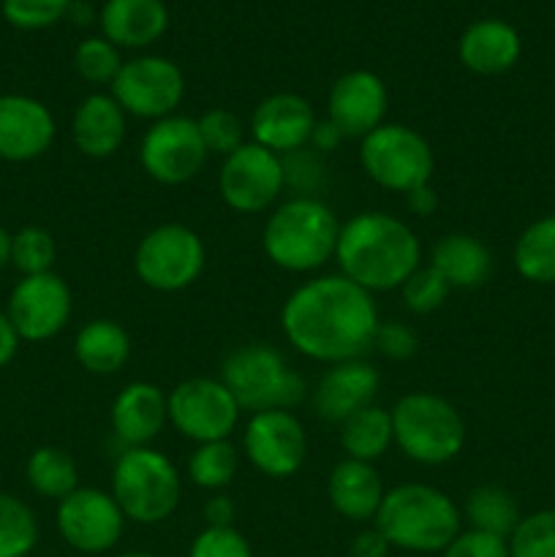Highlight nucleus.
I'll return each mask as SVG.
<instances>
[{"label":"nucleus","mask_w":555,"mask_h":557,"mask_svg":"<svg viewBox=\"0 0 555 557\" xmlns=\"http://www.w3.org/2000/svg\"><path fill=\"white\" fill-rule=\"evenodd\" d=\"M38 544V520L25 500L0 493V557H27Z\"/></svg>","instance_id":"nucleus-33"},{"label":"nucleus","mask_w":555,"mask_h":557,"mask_svg":"<svg viewBox=\"0 0 555 557\" xmlns=\"http://www.w3.org/2000/svg\"><path fill=\"white\" fill-rule=\"evenodd\" d=\"M406 201H408V210L419 218H428L439 210V194H435L430 185H422V188L406 194Z\"/></svg>","instance_id":"nucleus-46"},{"label":"nucleus","mask_w":555,"mask_h":557,"mask_svg":"<svg viewBox=\"0 0 555 557\" xmlns=\"http://www.w3.org/2000/svg\"><path fill=\"white\" fill-rule=\"evenodd\" d=\"M169 422V400L161 386L134 381L112 403V433L125 449L150 446Z\"/></svg>","instance_id":"nucleus-21"},{"label":"nucleus","mask_w":555,"mask_h":557,"mask_svg":"<svg viewBox=\"0 0 555 557\" xmlns=\"http://www.w3.org/2000/svg\"><path fill=\"white\" fill-rule=\"evenodd\" d=\"M58 531L71 549L85 555H101L118 547L125 531V515L112 498L98 487H76L58 500Z\"/></svg>","instance_id":"nucleus-14"},{"label":"nucleus","mask_w":555,"mask_h":557,"mask_svg":"<svg viewBox=\"0 0 555 557\" xmlns=\"http://www.w3.org/2000/svg\"><path fill=\"white\" fill-rule=\"evenodd\" d=\"M390 549V542L381 536L375 525L368 528V531H359L351 542V557H386Z\"/></svg>","instance_id":"nucleus-44"},{"label":"nucleus","mask_w":555,"mask_h":557,"mask_svg":"<svg viewBox=\"0 0 555 557\" xmlns=\"http://www.w3.org/2000/svg\"><path fill=\"white\" fill-rule=\"evenodd\" d=\"M400 292H403V302H406V308L411 310V313L424 315V313H433V310H439L441 305L446 302L452 286L433 270V267L428 264V267H419V270L403 283Z\"/></svg>","instance_id":"nucleus-38"},{"label":"nucleus","mask_w":555,"mask_h":557,"mask_svg":"<svg viewBox=\"0 0 555 557\" xmlns=\"http://www.w3.org/2000/svg\"><path fill=\"white\" fill-rule=\"evenodd\" d=\"M74 310L69 283L54 272L22 277L9 297L5 315L14 324L20 341L44 343L65 330Z\"/></svg>","instance_id":"nucleus-15"},{"label":"nucleus","mask_w":555,"mask_h":557,"mask_svg":"<svg viewBox=\"0 0 555 557\" xmlns=\"http://www.w3.org/2000/svg\"><path fill=\"white\" fill-rule=\"evenodd\" d=\"M128 114L123 112L112 92H92L76 107L71 117V139L87 158H112L123 147L128 134Z\"/></svg>","instance_id":"nucleus-22"},{"label":"nucleus","mask_w":555,"mask_h":557,"mask_svg":"<svg viewBox=\"0 0 555 557\" xmlns=\"http://www.w3.org/2000/svg\"><path fill=\"white\" fill-rule=\"evenodd\" d=\"M321 152L303 150L288 152L283 158V174H286V185L292 188H299V196H313V190L321 185V177H324V166H321Z\"/></svg>","instance_id":"nucleus-41"},{"label":"nucleus","mask_w":555,"mask_h":557,"mask_svg":"<svg viewBox=\"0 0 555 557\" xmlns=\"http://www.w3.org/2000/svg\"><path fill=\"white\" fill-rule=\"evenodd\" d=\"M386 107V85L373 71H348L332 85L326 98V120L343 134V139H365L370 131L384 125Z\"/></svg>","instance_id":"nucleus-17"},{"label":"nucleus","mask_w":555,"mask_h":557,"mask_svg":"<svg viewBox=\"0 0 555 557\" xmlns=\"http://www.w3.org/2000/svg\"><path fill=\"white\" fill-rule=\"evenodd\" d=\"M58 259V243L41 226H25L11 234V264L22 272V277L52 272Z\"/></svg>","instance_id":"nucleus-34"},{"label":"nucleus","mask_w":555,"mask_h":557,"mask_svg":"<svg viewBox=\"0 0 555 557\" xmlns=\"http://www.w3.org/2000/svg\"><path fill=\"white\" fill-rule=\"evenodd\" d=\"M183 495V482L166 455L152 446L123 449L112 471V498L125 520L158 525L174 515Z\"/></svg>","instance_id":"nucleus-6"},{"label":"nucleus","mask_w":555,"mask_h":557,"mask_svg":"<svg viewBox=\"0 0 555 557\" xmlns=\"http://www.w3.org/2000/svg\"><path fill=\"white\" fill-rule=\"evenodd\" d=\"M441 557H509V539L482 531H460Z\"/></svg>","instance_id":"nucleus-42"},{"label":"nucleus","mask_w":555,"mask_h":557,"mask_svg":"<svg viewBox=\"0 0 555 557\" xmlns=\"http://www.w3.org/2000/svg\"><path fill=\"white\" fill-rule=\"evenodd\" d=\"M326 495H330L332 509L341 517H346V520L373 522L386 490L373 462L346 457V460H341L332 468L330 482H326Z\"/></svg>","instance_id":"nucleus-25"},{"label":"nucleus","mask_w":555,"mask_h":557,"mask_svg":"<svg viewBox=\"0 0 555 557\" xmlns=\"http://www.w3.org/2000/svg\"><path fill=\"white\" fill-rule=\"evenodd\" d=\"M58 125L47 103L38 98L9 92L0 96V158L27 163L52 147Z\"/></svg>","instance_id":"nucleus-18"},{"label":"nucleus","mask_w":555,"mask_h":557,"mask_svg":"<svg viewBox=\"0 0 555 557\" xmlns=\"http://www.w3.org/2000/svg\"><path fill=\"white\" fill-rule=\"evenodd\" d=\"M234 515H237V509H234L229 495H212V498L205 504L207 528H232Z\"/></svg>","instance_id":"nucleus-45"},{"label":"nucleus","mask_w":555,"mask_h":557,"mask_svg":"<svg viewBox=\"0 0 555 557\" xmlns=\"http://www.w3.org/2000/svg\"><path fill=\"white\" fill-rule=\"evenodd\" d=\"M390 413L395 446L419 466H444L466 446V422L446 397L411 392L403 395Z\"/></svg>","instance_id":"nucleus-5"},{"label":"nucleus","mask_w":555,"mask_h":557,"mask_svg":"<svg viewBox=\"0 0 555 557\" xmlns=\"http://www.w3.org/2000/svg\"><path fill=\"white\" fill-rule=\"evenodd\" d=\"M283 188H286V174H283V158L278 152L256 141H245L232 156L223 158L218 190L234 212L256 215V212L270 210Z\"/></svg>","instance_id":"nucleus-12"},{"label":"nucleus","mask_w":555,"mask_h":557,"mask_svg":"<svg viewBox=\"0 0 555 557\" xmlns=\"http://www.w3.org/2000/svg\"><path fill=\"white\" fill-rule=\"evenodd\" d=\"M20 335H16L14 324L9 321V315L0 313V370L5 368V364L11 362V359L16 357V351H20Z\"/></svg>","instance_id":"nucleus-47"},{"label":"nucleus","mask_w":555,"mask_h":557,"mask_svg":"<svg viewBox=\"0 0 555 557\" xmlns=\"http://www.w3.org/2000/svg\"><path fill=\"white\" fill-rule=\"evenodd\" d=\"M520 33L504 20H479L462 30L457 54L471 74L495 76L520 60Z\"/></svg>","instance_id":"nucleus-24"},{"label":"nucleus","mask_w":555,"mask_h":557,"mask_svg":"<svg viewBox=\"0 0 555 557\" xmlns=\"http://www.w3.org/2000/svg\"><path fill=\"white\" fill-rule=\"evenodd\" d=\"M381 375L365 359H348L326 368L313 389V411L326 422L343 424L351 413L373 406L379 395Z\"/></svg>","instance_id":"nucleus-20"},{"label":"nucleus","mask_w":555,"mask_h":557,"mask_svg":"<svg viewBox=\"0 0 555 557\" xmlns=\"http://www.w3.org/2000/svg\"><path fill=\"white\" fill-rule=\"evenodd\" d=\"M109 87L125 114L156 123L177 112L185 96V76L180 65L169 58L141 54V58L125 60Z\"/></svg>","instance_id":"nucleus-11"},{"label":"nucleus","mask_w":555,"mask_h":557,"mask_svg":"<svg viewBox=\"0 0 555 557\" xmlns=\"http://www.w3.org/2000/svg\"><path fill=\"white\" fill-rule=\"evenodd\" d=\"M118 557H156V555H150V553H123Z\"/></svg>","instance_id":"nucleus-51"},{"label":"nucleus","mask_w":555,"mask_h":557,"mask_svg":"<svg viewBox=\"0 0 555 557\" xmlns=\"http://www.w3.org/2000/svg\"><path fill=\"white\" fill-rule=\"evenodd\" d=\"M462 515L471 522L473 531L493 533L501 539H509L517 522L522 520L515 495L498 484H482V487L471 490L466 506H462Z\"/></svg>","instance_id":"nucleus-29"},{"label":"nucleus","mask_w":555,"mask_h":557,"mask_svg":"<svg viewBox=\"0 0 555 557\" xmlns=\"http://www.w3.org/2000/svg\"><path fill=\"white\" fill-rule=\"evenodd\" d=\"M243 451L264 476L288 479L303 468L308 435L292 411H259L245 424Z\"/></svg>","instance_id":"nucleus-16"},{"label":"nucleus","mask_w":555,"mask_h":557,"mask_svg":"<svg viewBox=\"0 0 555 557\" xmlns=\"http://www.w3.org/2000/svg\"><path fill=\"white\" fill-rule=\"evenodd\" d=\"M373 294L343 275H324L288 294L281 310L286 341L313 362L337 364L362 359L379 332Z\"/></svg>","instance_id":"nucleus-1"},{"label":"nucleus","mask_w":555,"mask_h":557,"mask_svg":"<svg viewBox=\"0 0 555 557\" xmlns=\"http://www.w3.org/2000/svg\"><path fill=\"white\" fill-rule=\"evenodd\" d=\"M395 444L392 413L381 406H368L341 424V446L351 460L375 462Z\"/></svg>","instance_id":"nucleus-28"},{"label":"nucleus","mask_w":555,"mask_h":557,"mask_svg":"<svg viewBox=\"0 0 555 557\" xmlns=\"http://www.w3.org/2000/svg\"><path fill=\"white\" fill-rule=\"evenodd\" d=\"M196 125H199V134L207 152H212V156L226 158L237 147L245 145L243 120L234 112H229V109H210V112H205L196 120Z\"/></svg>","instance_id":"nucleus-37"},{"label":"nucleus","mask_w":555,"mask_h":557,"mask_svg":"<svg viewBox=\"0 0 555 557\" xmlns=\"http://www.w3.org/2000/svg\"><path fill=\"white\" fill-rule=\"evenodd\" d=\"M74 357L87 373L114 375L131 357V335L112 319H92L76 332Z\"/></svg>","instance_id":"nucleus-27"},{"label":"nucleus","mask_w":555,"mask_h":557,"mask_svg":"<svg viewBox=\"0 0 555 557\" xmlns=\"http://www.w3.org/2000/svg\"><path fill=\"white\" fill-rule=\"evenodd\" d=\"M515 267L526 281L539 286L555 283V215H544L533 221L517 237Z\"/></svg>","instance_id":"nucleus-31"},{"label":"nucleus","mask_w":555,"mask_h":557,"mask_svg":"<svg viewBox=\"0 0 555 557\" xmlns=\"http://www.w3.org/2000/svg\"><path fill=\"white\" fill-rule=\"evenodd\" d=\"M316 123L319 117L308 98L297 96V92H272L256 107L254 117H250V134H254L256 145L267 147L278 156H288V152H297L310 145Z\"/></svg>","instance_id":"nucleus-19"},{"label":"nucleus","mask_w":555,"mask_h":557,"mask_svg":"<svg viewBox=\"0 0 555 557\" xmlns=\"http://www.w3.org/2000/svg\"><path fill=\"white\" fill-rule=\"evenodd\" d=\"M359 163L381 188L411 194L422 185H430L435 156L430 141L419 131L400 123H384L362 139Z\"/></svg>","instance_id":"nucleus-8"},{"label":"nucleus","mask_w":555,"mask_h":557,"mask_svg":"<svg viewBox=\"0 0 555 557\" xmlns=\"http://www.w3.org/2000/svg\"><path fill=\"white\" fill-rule=\"evenodd\" d=\"M341 221L326 201L294 196L270 212L261 232L267 259L286 272H316L335 259Z\"/></svg>","instance_id":"nucleus-3"},{"label":"nucleus","mask_w":555,"mask_h":557,"mask_svg":"<svg viewBox=\"0 0 555 557\" xmlns=\"http://www.w3.org/2000/svg\"><path fill=\"white\" fill-rule=\"evenodd\" d=\"M166 400L172 428L194 444L229 441L243 411L221 379H205V375L180 381Z\"/></svg>","instance_id":"nucleus-10"},{"label":"nucleus","mask_w":555,"mask_h":557,"mask_svg":"<svg viewBox=\"0 0 555 557\" xmlns=\"http://www.w3.org/2000/svg\"><path fill=\"white\" fill-rule=\"evenodd\" d=\"M343 141V134L330 123V120H319L313 128V136H310V145H313L316 152H332Z\"/></svg>","instance_id":"nucleus-48"},{"label":"nucleus","mask_w":555,"mask_h":557,"mask_svg":"<svg viewBox=\"0 0 555 557\" xmlns=\"http://www.w3.org/2000/svg\"><path fill=\"white\" fill-rule=\"evenodd\" d=\"M71 3L74 0H3V16L20 30H41L69 16Z\"/></svg>","instance_id":"nucleus-39"},{"label":"nucleus","mask_w":555,"mask_h":557,"mask_svg":"<svg viewBox=\"0 0 555 557\" xmlns=\"http://www.w3.org/2000/svg\"><path fill=\"white\" fill-rule=\"evenodd\" d=\"M207 147L196 120L172 114L156 120L139 145V163L150 180L161 185H185L205 169Z\"/></svg>","instance_id":"nucleus-13"},{"label":"nucleus","mask_w":555,"mask_h":557,"mask_svg":"<svg viewBox=\"0 0 555 557\" xmlns=\"http://www.w3.org/2000/svg\"><path fill=\"white\" fill-rule=\"evenodd\" d=\"M74 69L90 85H112L114 76L123 69V58L112 41H107L103 36H92L74 49Z\"/></svg>","instance_id":"nucleus-35"},{"label":"nucleus","mask_w":555,"mask_h":557,"mask_svg":"<svg viewBox=\"0 0 555 557\" xmlns=\"http://www.w3.org/2000/svg\"><path fill=\"white\" fill-rule=\"evenodd\" d=\"M69 16H74V22H82V25H87V22H90V5H87V3H71Z\"/></svg>","instance_id":"nucleus-50"},{"label":"nucleus","mask_w":555,"mask_h":557,"mask_svg":"<svg viewBox=\"0 0 555 557\" xmlns=\"http://www.w3.org/2000/svg\"><path fill=\"white\" fill-rule=\"evenodd\" d=\"M239 451L232 441H210V444H196L194 455L188 460V476L196 487L215 490L229 487L237 476Z\"/></svg>","instance_id":"nucleus-32"},{"label":"nucleus","mask_w":555,"mask_h":557,"mask_svg":"<svg viewBox=\"0 0 555 557\" xmlns=\"http://www.w3.org/2000/svg\"><path fill=\"white\" fill-rule=\"evenodd\" d=\"M27 484L41 498L63 500L79 487V468L76 460L60 446H38L25 466Z\"/></svg>","instance_id":"nucleus-30"},{"label":"nucleus","mask_w":555,"mask_h":557,"mask_svg":"<svg viewBox=\"0 0 555 557\" xmlns=\"http://www.w3.org/2000/svg\"><path fill=\"white\" fill-rule=\"evenodd\" d=\"M430 267L452 288H479L493 275V253L479 237L466 232L444 234L430 250Z\"/></svg>","instance_id":"nucleus-26"},{"label":"nucleus","mask_w":555,"mask_h":557,"mask_svg":"<svg viewBox=\"0 0 555 557\" xmlns=\"http://www.w3.org/2000/svg\"><path fill=\"white\" fill-rule=\"evenodd\" d=\"M205 261V243L194 228L183 223H161L136 245L134 272L152 292L174 294L199 281Z\"/></svg>","instance_id":"nucleus-9"},{"label":"nucleus","mask_w":555,"mask_h":557,"mask_svg":"<svg viewBox=\"0 0 555 557\" xmlns=\"http://www.w3.org/2000/svg\"><path fill=\"white\" fill-rule=\"evenodd\" d=\"M460 509L446 493L430 484L408 482L386 490L373 525L390 547L406 553H444L460 533Z\"/></svg>","instance_id":"nucleus-4"},{"label":"nucleus","mask_w":555,"mask_h":557,"mask_svg":"<svg viewBox=\"0 0 555 557\" xmlns=\"http://www.w3.org/2000/svg\"><path fill=\"white\" fill-rule=\"evenodd\" d=\"M188 557H254V549L234 525L205 528L190 544Z\"/></svg>","instance_id":"nucleus-40"},{"label":"nucleus","mask_w":555,"mask_h":557,"mask_svg":"<svg viewBox=\"0 0 555 557\" xmlns=\"http://www.w3.org/2000/svg\"><path fill=\"white\" fill-rule=\"evenodd\" d=\"M335 261L341 275L365 292H392L422 267V243L400 218L359 212L341 223Z\"/></svg>","instance_id":"nucleus-2"},{"label":"nucleus","mask_w":555,"mask_h":557,"mask_svg":"<svg viewBox=\"0 0 555 557\" xmlns=\"http://www.w3.org/2000/svg\"><path fill=\"white\" fill-rule=\"evenodd\" d=\"M509 557H555V509L536 511L517 522L509 536Z\"/></svg>","instance_id":"nucleus-36"},{"label":"nucleus","mask_w":555,"mask_h":557,"mask_svg":"<svg viewBox=\"0 0 555 557\" xmlns=\"http://www.w3.org/2000/svg\"><path fill=\"white\" fill-rule=\"evenodd\" d=\"M373 348H379V354H384L386 359H395V362H403V359H411L419 348L417 332L411 330L403 321H381L379 332H375Z\"/></svg>","instance_id":"nucleus-43"},{"label":"nucleus","mask_w":555,"mask_h":557,"mask_svg":"<svg viewBox=\"0 0 555 557\" xmlns=\"http://www.w3.org/2000/svg\"><path fill=\"white\" fill-rule=\"evenodd\" d=\"M11 264V234L0 226V270Z\"/></svg>","instance_id":"nucleus-49"},{"label":"nucleus","mask_w":555,"mask_h":557,"mask_svg":"<svg viewBox=\"0 0 555 557\" xmlns=\"http://www.w3.org/2000/svg\"><path fill=\"white\" fill-rule=\"evenodd\" d=\"M221 381L245 411H292L305 397V379L267 343H250L229 354Z\"/></svg>","instance_id":"nucleus-7"},{"label":"nucleus","mask_w":555,"mask_h":557,"mask_svg":"<svg viewBox=\"0 0 555 557\" xmlns=\"http://www.w3.org/2000/svg\"><path fill=\"white\" fill-rule=\"evenodd\" d=\"M98 22L118 49H145L166 33L169 9L163 0H107Z\"/></svg>","instance_id":"nucleus-23"}]
</instances>
